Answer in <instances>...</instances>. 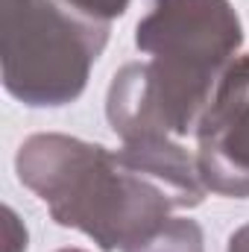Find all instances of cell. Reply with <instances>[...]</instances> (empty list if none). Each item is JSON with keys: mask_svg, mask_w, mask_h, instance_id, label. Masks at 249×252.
<instances>
[{"mask_svg": "<svg viewBox=\"0 0 249 252\" xmlns=\"http://www.w3.org/2000/svg\"><path fill=\"white\" fill-rule=\"evenodd\" d=\"M135 41L153 59L126 64L109 94V118L126 144L199 126L241 44V24L226 0H153Z\"/></svg>", "mask_w": 249, "mask_h": 252, "instance_id": "cell-1", "label": "cell"}, {"mask_svg": "<svg viewBox=\"0 0 249 252\" xmlns=\"http://www.w3.org/2000/svg\"><path fill=\"white\" fill-rule=\"evenodd\" d=\"M21 179L50 205L62 226H76L103 250L132 252L156 238L179 208L173 193L106 147L41 135L27 141Z\"/></svg>", "mask_w": 249, "mask_h": 252, "instance_id": "cell-2", "label": "cell"}, {"mask_svg": "<svg viewBox=\"0 0 249 252\" xmlns=\"http://www.w3.org/2000/svg\"><path fill=\"white\" fill-rule=\"evenodd\" d=\"M103 44L100 21H82L53 0H3V79L30 106L79 97Z\"/></svg>", "mask_w": 249, "mask_h": 252, "instance_id": "cell-3", "label": "cell"}, {"mask_svg": "<svg viewBox=\"0 0 249 252\" xmlns=\"http://www.w3.org/2000/svg\"><path fill=\"white\" fill-rule=\"evenodd\" d=\"M196 167L211 190L249 196V56L229 64L199 121Z\"/></svg>", "mask_w": 249, "mask_h": 252, "instance_id": "cell-4", "label": "cell"}, {"mask_svg": "<svg viewBox=\"0 0 249 252\" xmlns=\"http://www.w3.org/2000/svg\"><path fill=\"white\" fill-rule=\"evenodd\" d=\"M199 229L187 220H170L156 238L132 252H202L199 250Z\"/></svg>", "mask_w": 249, "mask_h": 252, "instance_id": "cell-5", "label": "cell"}, {"mask_svg": "<svg viewBox=\"0 0 249 252\" xmlns=\"http://www.w3.org/2000/svg\"><path fill=\"white\" fill-rule=\"evenodd\" d=\"M67 6H73L79 15L91 18V21H109L115 15H124L129 0H64Z\"/></svg>", "mask_w": 249, "mask_h": 252, "instance_id": "cell-6", "label": "cell"}, {"mask_svg": "<svg viewBox=\"0 0 249 252\" xmlns=\"http://www.w3.org/2000/svg\"><path fill=\"white\" fill-rule=\"evenodd\" d=\"M229 252H249V226H247V229H241V232L232 238Z\"/></svg>", "mask_w": 249, "mask_h": 252, "instance_id": "cell-7", "label": "cell"}]
</instances>
